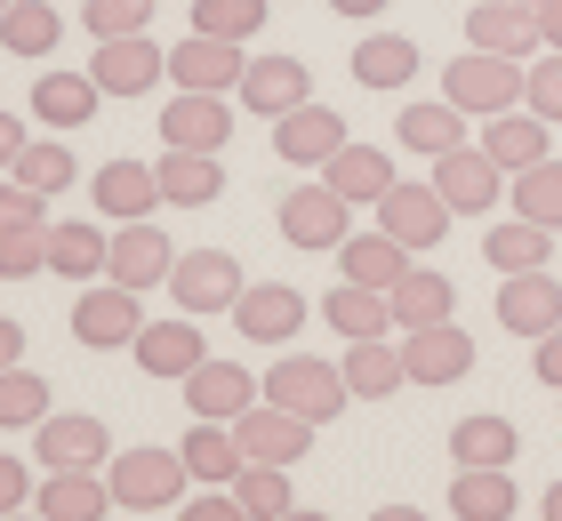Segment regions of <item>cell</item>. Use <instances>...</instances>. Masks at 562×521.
Wrapping results in <instances>:
<instances>
[{
  "label": "cell",
  "instance_id": "44",
  "mask_svg": "<svg viewBox=\"0 0 562 521\" xmlns=\"http://www.w3.org/2000/svg\"><path fill=\"white\" fill-rule=\"evenodd\" d=\"M266 9H273V0H193V33L258 41V33H266Z\"/></svg>",
  "mask_w": 562,
  "mask_h": 521
},
{
  "label": "cell",
  "instance_id": "17",
  "mask_svg": "<svg viewBox=\"0 0 562 521\" xmlns=\"http://www.w3.org/2000/svg\"><path fill=\"white\" fill-rule=\"evenodd\" d=\"M89 208L105 225H137V217H153V208H169V201H161V177L145 161H105L89 177Z\"/></svg>",
  "mask_w": 562,
  "mask_h": 521
},
{
  "label": "cell",
  "instance_id": "34",
  "mask_svg": "<svg viewBox=\"0 0 562 521\" xmlns=\"http://www.w3.org/2000/svg\"><path fill=\"white\" fill-rule=\"evenodd\" d=\"M322 321L338 337H394V297L362 290V281H338V290L322 297Z\"/></svg>",
  "mask_w": 562,
  "mask_h": 521
},
{
  "label": "cell",
  "instance_id": "20",
  "mask_svg": "<svg viewBox=\"0 0 562 521\" xmlns=\"http://www.w3.org/2000/svg\"><path fill=\"white\" fill-rule=\"evenodd\" d=\"M169 265H177V241H169L153 217H137V225L113 233V265H105V281H121V290H161Z\"/></svg>",
  "mask_w": 562,
  "mask_h": 521
},
{
  "label": "cell",
  "instance_id": "41",
  "mask_svg": "<svg viewBox=\"0 0 562 521\" xmlns=\"http://www.w3.org/2000/svg\"><path fill=\"white\" fill-rule=\"evenodd\" d=\"M234 498H241L249 521H290V513H297V498H290V465H258V457H249L241 482H234Z\"/></svg>",
  "mask_w": 562,
  "mask_h": 521
},
{
  "label": "cell",
  "instance_id": "42",
  "mask_svg": "<svg viewBox=\"0 0 562 521\" xmlns=\"http://www.w3.org/2000/svg\"><path fill=\"white\" fill-rule=\"evenodd\" d=\"M515 217L562 233V161H554V152H547V161H530V169H515Z\"/></svg>",
  "mask_w": 562,
  "mask_h": 521
},
{
  "label": "cell",
  "instance_id": "38",
  "mask_svg": "<svg viewBox=\"0 0 562 521\" xmlns=\"http://www.w3.org/2000/svg\"><path fill=\"white\" fill-rule=\"evenodd\" d=\"M394 137L411 145V152H426V161H434V152L467 145V113H458L450 97H442V104H402V113H394Z\"/></svg>",
  "mask_w": 562,
  "mask_h": 521
},
{
  "label": "cell",
  "instance_id": "37",
  "mask_svg": "<svg viewBox=\"0 0 562 521\" xmlns=\"http://www.w3.org/2000/svg\"><path fill=\"white\" fill-rule=\"evenodd\" d=\"M57 41H65L57 0H9V9H0V48H9V57H48Z\"/></svg>",
  "mask_w": 562,
  "mask_h": 521
},
{
  "label": "cell",
  "instance_id": "28",
  "mask_svg": "<svg viewBox=\"0 0 562 521\" xmlns=\"http://www.w3.org/2000/svg\"><path fill=\"white\" fill-rule=\"evenodd\" d=\"M322 185H338L353 208H378V201H386V185H394V161H386L378 145H353V137H346V145L322 161Z\"/></svg>",
  "mask_w": 562,
  "mask_h": 521
},
{
  "label": "cell",
  "instance_id": "15",
  "mask_svg": "<svg viewBox=\"0 0 562 521\" xmlns=\"http://www.w3.org/2000/svg\"><path fill=\"white\" fill-rule=\"evenodd\" d=\"M258 394H266V377H249L241 361H217L210 353V361H193V370H186V409L193 417H217V426H234Z\"/></svg>",
  "mask_w": 562,
  "mask_h": 521
},
{
  "label": "cell",
  "instance_id": "29",
  "mask_svg": "<svg viewBox=\"0 0 562 521\" xmlns=\"http://www.w3.org/2000/svg\"><path fill=\"white\" fill-rule=\"evenodd\" d=\"M346 385H353V401H386L394 385H411V370H402V346L394 337H346Z\"/></svg>",
  "mask_w": 562,
  "mask_h": 521
},
{
  "label": "cell",
  "instance_id": "46",
  "mask_svg": "<svg viewBox=\"0 0 562 521\" xmlns=\"http://www.w3.org/2000/svg\"><path fill=\"white\" fill-rule=\"evenodd\" d=\"M9 177H16V185H33V193H65L72 177H81V161H72L65 145H24L9 161Z\"/></svg>",
  "mask_w": 562,
  "mask_h": 521
},
{
  "label": "cell",
  "instance_id": "10",
  "mask_svg": "<svg viewBox=\"0 0 562 521\" xmlns=\"http://www.w3.org/2000/svg\"><path fill=\"white\" fill-rule=\"evenodd\" d=\"M498 329H506V337H530V346H539L547 329H562V281H554L547 265L498 273Z\"/></svg>",
  "mask_w": 562,
  "mask_h": 521
},
{
  "label": "cell",
  "instance_id": "33",
  "mask_svg": "<svg viewBox=\"0 0 562 521\" xmlns=\"http://www.w3.org/2000/svg\"><path fill=\"white\" fill-rule=\"evenodd\" d=\"M450 513H458V521H515L522 498H515V482H506V465H458Z\"/></svg>",
  "mask_w": 562,
  "mask_h": 521
},
{
  "label": "cell",
  "instance_id": "31",
  "mask_svg": "<svg viewBox=\"0 0 562 521\" xmlns=\"http://www.w3.org/2000/svg\"><path fill=\"white\" fill-rule=\"evenodd\" d=\"M338 273L362 281V290H394V281L411 273V249H402L386 225H378V233H346V241H338Z\"/></svg>",
  "mask_w": 562,
  "mask_h": 521
},
{
  "label": "cell",
  "instance_id": "53",
  "mask_svg": "<svg viewBox=\"0 0 562 521\" xmlns=\"http://www.w3.org/2000/svg\"><path fill=\"white\" fill-rule=\"evenodd\" d=\"M16 361H24V321L0 313V370H16Z\"/></svg>",
  "mask_w": 562,
  "mask_h": 521
},
{
  "label": "cell",
  "instance_id": "7",
  "mask_svg": "<svg viewBox=\"0 0 562 521\" xmlns=\"http://www.w3.org/2000/svg\"><path fill=\"white\" fill-rule=\"evenodd\" d=\"M234 433H241V457H258V465H297L305 450H314V433H322V426L258 394V401L234 417Z\"/></svg>",
  "mask_w": 562,
  "mask_h": 521
},
{
  "label": "cell",
  "instance_id": "49",
  "mask_svg": "<svg viewBox=\"0 0 562 521\" xmlns=\"http://www.w3.org/2000/svg\"><path fill=\"white\" fill-rule=\"evenodd\" d=\"M33 489H41V482H33V465H24L16 450H0V521H9L16 506H33Z\"/></svg>",
  "mask_w": 562,
  "mask_h": 521
},
{
  "label": "cell",
  "instance_id": "39",
  "mask_svg": "<svg viewBox=\"0 0 562 521\" xmlns=\"http://www.w3.org/2000/svg\"><path fill=\"white\" fill-rule=\"evenodd\" d=\"M515 450H522V433L506 426V417H458L450 426V457L458 465H515Z\"/></svg>",
  "mask_w": 562,
  "mask_h": 521
},
{
  "label": "cell",
  "instance_id": "50",
  "mask_svg": "<svg viewBox=\"0 0 562 521\" xmlns=\"http://www.w3.org/2000/svg\"><path fill=\"white\" fill-rule=\"evenodd\" d=\"M177 513H186V521H249V513H241V498H234V489H210V498H186V506H177Z\"/></svg>",
  "mask_w": 562,
  "mask_h": 521
},
{
  "label": "cell",
  "instance_id": "12",
  "mask_svg": "<svg viewBox=\"0 0 562 521\" xmlns=\"http://www.w3.org/2000/svg\"><path fill=\"white\" fill-rule=\"evenodd\" d=\"M89 72H97V89H105V97H145V89L169 81V57L145 33H113V41H97Z\"/></svg>",
  "mask_w": 562,
  "mask_h": 521
},
{
  "label": "cell",
  "instance_id": "5",
  "mask_svg": "<svg viewBox=\"0 0 562 521\" xmlns=\"http://www.w3.org/2000/svg\"><path fill=\"white\" fill-rule=\"evenodd\" d=\"M266 401H281V409H297V417H314V426H329V417L353 401V385H346L338 361L290 353V361H273V370H266Z\"/></svg>",
  "mask_w": 562,
  "mask_h": 521
},
{
  "label": "cell",
  "instance_id": "18",
  "mask_svg": "<svg viewBox=\"0 0 562 521\" xmlns=\"http://www.w3.org/2000/svg\"><path fill=\"white\" fill-rule=\"evenodd\" d=\"M241 65H249V48L241 41H217V33H193V41L169 48V81L177 89H210V97L241 89Z\"/></svg>",
  "mask_w": 562,
  "mask_h": 521
},
{
  "label": "cell",
  "instance_id": "43",
  "mask_svg": "<svg viewBox=\"0 0 562 521\" xmlns=\"http://www.w3.org/2000/svg\"><path fill=\"white\" fill-rule=\"evenodd\" d=\"M48 409H57V401H48V377H33V370H0V433H16V426L33 433Z\"/></svg>",
  "mask_w": 562,
  "mask_h": 521
},
{
  "label": "cell",
  "instance_id": "40",
  "mask_svg": "<svg viewBox=\"0 0 562 521\" xmlns=\"http://www.w3.org/2000/svg\"><path fill=\"white\" fill-rule=\"evenodd\" d=\"M482 257H491V273H530V265H547V257H554V233L515 217V225L482 233Z\"/></svg>",
  "mask_w": 562,
  "mask_h": 521
},
{
  "label": "cell",
  "instance_id": "19",
  "mask_svg": "<svg viewBox=\"0 0 562 521\" xmlns=\"http://www.w3.org/2000/svg\"><path fill=\"white\" fill-rule=\"evenodd\" d=\"M234 137V104L210 97V89H177V104H161V145H186V152H225Z\"/></svg>",
  "mask_w": 562,
  "mask_h": 521
},
{
  "label": "cell",
  "instance_id": "9",
  "mask_svg": "<svg viewBox=\"0 0 562 521\" xmlns=\"http://www.w3.org/2000/svg\"><path fill=\"white\" fill-rule=\"evenodd\" d=\"M450 217H458V208L434 193V177H426V185H402V177H394L386 201H378V225H386L411 257H418V249H434V241H450Z\"/></svg>",
  "mask_w": 562,
  "mask_h": 521
},
{
  "label": "cell",
  "instance_id": "58",
  "mask_svg": "<svg viewBox=\"0 0 562 521\" xmlns=\"http://www.w3.org/2000/svg\"><path fill=\"white\" fill-rule=\"evenodd\" d=\"M0 9H9V0H0Z\"/></svg>",
  "mask_w": 562,
  "mask_h": 521
},
{
  "label": "cell",
  "instance_id": "51",
  "mask_svg": "<svg viewBox=\"0 0 562 521\" xmlns=\"http://www.w3.org/2000/svg\"><path fill=\"white\" fill-rule=\"evenodd\" d=\"M530 370H539V385H554V394H562V329H547V337H539Z\"/></svg>",
  "mask_w": 562,
  "mask_h": 521
},
{
  "label": "cell",
  "instance_id": "55",
  "mask_svg": "<svg viewBox=\"0 0 562 521\" xmlns=\"http://www.w3.org/2000/svg\"><path fill=\"white\" fill-rule=\"evenodd\" d=\"M539 41L562 48V0H539Z\"/></svg>",
  "mask_w": 562,
  "mask_h": 521
},
{
  "label": "cell",
  "instance_id": "57",
  "mask_svg": "<svg viewBox=\"0 0 562 521\" xmlns=\"http://www.w3.org/2000/svg\"><path fill=\"white\" fill-rule=\"evenodd\" d=\"M522 9H539V0H522Z\"/></svg>",
  "mask_w": 562,
  "mask_h": 521
},
{
  "label": "cell",
  "instance_id": "16",
  "mask_svg": "<svg viewBox=\"0 0 562 521\" xmlns=\"http://www.w3.org/2000/svg\"><path fill=\"white\" fill-rule=\"evenodd\" d=\"M33 513H41V521H105V513H113L105 465H57V474L33 489Z\"/></svg>",
  "mask_w": 562,
  "mask_h": 521
},
{
  "label": "cell",
  "instance_id": "11",
  "mask_svg": "<svg viewBox=\"0 0 562 521\" xmlns=\"http://www.w3.org/2000/svg\"><path fill=\"white\" fill-rule=\"evenodd\" d=\"M33 457L48 465V474H57V465H105L113 433H105V417H89V409H48L33 426Z\"/></svg>",
  "mask_w": 562,
  "mask_h": 521
},
{
  "label": "cell",
  "instance_id": "1",
  "mask_svg": "<svg viewBox=\"0 0 562 521\" xmlns=\"http://www.w3.org/2000/svg\"><path fill=\"white\" fill-rule=\"evenodd\" d=\"M105 482H113V513H177L186 489H193L177 450H113Z\"/></svg>",
  "mask_w": 562,
  "mask_h": 521
},
{
  "label": "cell",
  "instance_id": "52",
  "mask_svg": "<svg viewBox=\"0 0 562 521\" xmlns=\"http://www.w3.org/2000/svg\"><path fill=\"white\" fill-rule=\"evenodd\" d=\"M24 145H33V137H24V121L9 113V104H0V169H9L16 152H24Z\"/></svg>",
  "mask_w": 562,
  "mask_h": 521
},
{
  "label": "cell",
  "instance_id": "13",
  "mask_svg": "<svg viewBox=\"0 0 562 521\" xmlns=\"http://www.w3.org/2000/svg\"><path fill=\"white\" fill-rule=\"evenodd\" d=\"M234 329L249 346H290L305 329V290H290V281H249L234 297Z\"/></svg>",
  "mask_w": 562,
  "mask_h": 521
},
{
  "label": "cell",
  "instance_id": "8",
  "mask_svg": "<svg viewBox=\"0 0 562 521\" xmlns=\"http://www.w3.org/2000/svg\"><path fill=\"white\" fill-rule=\"evenodd\" d=\"M434 193H442L458 217H491L498 193H506V169L482 145H450V152H434Z\"/></svg>",
  "mask_w": 562,
  "mask_h": 521
},
{
  "label": "cell",
  "instance_id": "23",
  "mask_svg": "<svg viewBox=\"0 0 562 521\" xmlns=\"http://www.w3.org/2000/svg\"><path fill=\"white\" fill-rule=\"evenodd\" d=\"M249 113H266V121H281V113H297L305 97H314V72H305L297 57H249L241 65V89H234Z\"/></svg>",
  "mask_w": 562,
  "mask_h": 521
},
{
  "label": "cell",
  "instance_id": "2",
  "mask_svg": "<svg viewBox=\"0 0 562 521\" xmlns=\"http://www.w3.org/2000/svg\"><path fill=\"white\" fill-rule=\"evenodd\" d=\"M522 89H530L522 57H498V48H467V57H450V65H442V97H450L467 121L515 113V104H522Z\"/></svg>",
  "mask_w": 562,
  "mask_h": 521
},
{
  "label": "cell",
  "instance_id": "6",
  "mask_svg": "<svg viewBox=\"0 0 562 521\" xmlns=\"http://www.w3.org/2000/svg\"><path fill=\"white\" fill-rule=\"evenodd\" d=\"M353 233V201L338 193V185H297V193H281V241L290 249H329L338 257V241Z\"/></svg>",
  "mask_w": 562,
  "mask_h": 521
},
{
  "label": "cell",
  "instance_id": "32",
  "mask_svg": "<svg viewBox=\"0 0 562 521\" xmlns=\"http://www.w3.org/2000/svg\"><path fill=\"white\" fill-rule=\"evenodd\" d=\"M467 41L474 48H498V57H530L539 41V9H522V0H482V9L467 16Z\"/></svg>",
  "mask_w": 562,
  "mask_h": 521
},
{
  "label": "cell",
  "instance_id": "25",
  "mask_svg": "<svg viewBox=\"0 0 562 521\" xmlns=\"http://www.w3.org/2000/svg\"><path fill=\"white\" fill-rule=\"evenodd\" d=\"M24 104H33V121H41V128H57V137H65V128H89V121H97L105 89H97V72H41Z\"/></svg>",
  "mask_w": 562,
  "mask_h": 521
},
{
  "label": "cell",
  "instance_id": "30",
  "mask_svg": "<svg viewBox=\"0 0 562 521\" xmlns=\"http://www.w3.org/2000/svg\"><path fill=\"white\" fill-rule=\"evenodd\" d=\"M353 81L378 89V97L411 89V81H418V41H411V33H370V41H353Z\"/></svg>",
  "mask_w": 562,
  "mask_h": 521
},
{
  "label": "cell",
  "instance_id": "47",
  "mask_svg": "<svg viewBox=\"0 0 562 521\" xmlns=\"http://www.w3.org/2000/svg\"><path fill=\"white\" fill-rule=\"evenodd\" d=\"M81 24H89V41H113V33H153V0H81Z\"/></svg>",
  "mask_w": 562,
  "mask_h": 521
},
{
  "label": "cell",
  "instance_id": "56",
  "mask_svg": "<svg viewBox=\"0 0 562 521\" xmlns=\"http://www.w3.org/2000/svg\"><path fill=\"white\" fill-rule=\"evenodd\" d=\"M539 513H547V521H562V482L547 489V506H539Z\"/></svg>",
  "mask_w": 562,
  "mask_h": 521
},
{
  "label": "cell",
  "instance_id": "22",
  "mask_svg": "<svg viewBox=\"0 0 562 521\" xmlns=\"http://www.w3.org/2000/svg\"><path fill=\"white\" fill-rule=\"evenodd\" d=\"M338 145H346V121H338V104H314V97H305L297 113H281V121H273V152H281L290 169H322Z\"/></svg>",
  "mask_w": 562,
  "mask_h": 521
},
{
  "label": "cell",
  "instance_id": "48",
  "mask_svg": "<svg viewBox=\"0 0 562 521\" xmlns=\"http://www.w3.org/2000/svg\"><path fill=\"white\" fill-rule=\"evenodd\" d=\"M522 104L539 121H562V48H547L539 65H530V89H522Z\"/></svg>",
  "mask_w": 562,
  "mask_h": 521
},
{
  "label": "cell",
  "instance_id": "27",
  "mask_svg": "<svg viewBox=\"0 0 562 521\" xmlns=\"http://www.w3.org/2000/svg\"><path fill=\"white\" fill-rule=\"evenodd\" d=\"M153 177H161V201H169V208H210V201L225 193L217 152H186V145H161Z\"/></svg>",
  "mask_w": 562,
  "mask_h": 521
},
{
  "label": "cell",
  "instance_id": "26",
  "mask_svg": "<svg viewBox=\"0 0 562 521\" xmlns=\"http://www.w3.org/2000/svg\"><path fill=\"white\" fill-rule=\"evenodd\" d=\"M113 265V233H97V225H57L48 217V273L72 281V290H89V281H105Z\"/></svg>",
  "mask_w": 562,
  "mask_h": 521
},
{
  "label": "cell",
  "instance_id": "36",
  "mask_svg": "<svg viewBox=\"0 0 562 521\" xmlns=\"http://www.w3.org/2000/svg\"><path fill=\"white\" fill-rule=\"evenodd\" d=\"M386 297H394V329H434V321H450V313H458V290L442 273H426V265H411Z\"/></svg>",
  "mask_w": 562,
  "mask_h": 521
},
{
  "label": "cell",
  "instance_id": "3",
  "mask_svg": "<svg viewBox=\"0 0 562 521\" xmlns=\"http://www.w3.org/2000/svg\"><path fill=\"white\" fill-rule=\"evenodd\" d=\"M161 290L177 297V313H234V297L249 290V273H241L234 249H177Z\"/></svg>",
  "mask_w": 562,
  "mask_h": 521
},
{
  "label": "cell",
  "instance_id": "14",
  "mask_svg": "<svg viewBox=\"0 0 562 521\" xmlns=\"http://www.w3.org/2000/svg\"><path fill=\"white\" fill-rule=\"evenodd\" d=\"M402 370L411 385H458L474 370V337L458 321H434V329H402Z\"/></svg>",
  "mask_w": 562,
  "mask_h": 521
},
{
  "label": "cell",
  "instance_id": "45",
  "mask_svg": "<svg viewBox=\"0 0 562 521\" xmlns=\"http://www.w3.org/2000/svg\"><path fill=\"white\" fill-rule=\"evenodd\" d=\"M33 273H48V225L9 217L0 225V281H33Z\"/></svg>",
  "mask_w": 562,
  "mask_h": 521
},
{
  "label": "cell",
  "instance_id": "4",
  "mask_svg": "<svg viewBox=\"0 0 562 521\" xmlns=\"http://www.w3.org/2000/svg\"><path fill=\"white\" fill-rule=\"evenodd\" d=\"M145 329V290H121V281H89L81 297H72V337H81L89 353H130Z\"/></svg>",
  "mask_w": 562,
  "mask_h": 521
},
{
  "label": "cell",
  "instance_id": "54",
  "mask_svg": "<svg viewBox=\"0 0 562 521\" xmlns=\"http://www.w3.org/2000/svg\"><path fill=\"white\" fill-rule=\"evenodd\" d=\"M329 9H338L346 24H370V16H386V9H394V0H329Z\"/></svg>",
  "mask_w": 562,
  "mask_h": 521
},
{
  "label": "cell",
  "instance_id": "21",
  "mask_svg": "<svg viewBox=\"0 0 562 521\" xmlns=\"http://www.w3.org/2000/svg\"><path fill=\"white\" fill-rule=\"evenodd\" d=\"M130 353H137V370H145V377L186 385L193 361H210V346H201V313H177V321H145Z\"/></svg>",
  "mask_w": 562,
  "mask_h": 521
},
{
  "label": "cell",
  "instance_id": "24",
  "mask_svg": "<svg viewBox=\"0 0 562 521\" xmlns=\"http://www.w3.org/2000/svg\"><path fill=\"white\" fill-rule=\"evenodd\" d=\"M177 457H186V474L201 482V489H234L241 482V433L234 426H217V417H193L186 426V441H177Z\"/></svg>",
  "mask_w": 562,
  "mask_h": 521
},
{
  "label": "cell",
  "instance_id": "35",
  "mask_svg": "<svg viewBox=\"0 0 562 521\" xmlns=\"http://www.w3.org/2000/svg\"><path fill=\"white\" fill-rule=\"evenodd\" d=\"M547 128L530 104H515V113H491V128H482V152H491L498 169H530V161H547Z\"/></svg>",
  "mask_w": 562,
  "mask_h": 521
}]
</instances>
